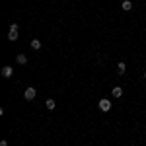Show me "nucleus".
I'll list each match as a JSON object with an SVG mask.
<instances>
[{
    "label": "nucleus",
    "mask_w": 146,
    "mask_h": 146,
    "mask_svg": "<svg viewBox=\"0 0 146 146\" xmlns=\"http://www.w3.org/2000/svg\"><path fill=\"white\" fill-rule=\"evenodd\" d=\"M8 39H10V41H18V23H12V25H10Z\"/></svg>",
    "instance_id": "1"
},
{
    "label": "nucleus",
    "mask_w": 146,
    "mask_h": 146,
    "mask_svg": "<svg viewBox=\"0 0 146 146\" xmlns=\"http://www.w3.org/2000/svg\"><path fill=\"white\" fill-rule=\"evenodd\" d=\"M35 96H37V90H35V88H27V90L23 92V98H25L27 101L35 100Z\"/></svg>",
    "instance_id": "2"
},
{
    "label": "nucleus",
    "mask_w": 146,
    "mask_h": 146,
    "mask_svg": "<svg viewBox=\"0 0 146 146\" xmlns=\"http://www.w3.org/2000/svg\"><path fill=\"white\" fill-rule=\"evenodd\" d=\"M98 105H100L101 111H109V109H111V101H109V100H100Z\"/></svg>",
    "instance_id": "3"
},
{
    "label": "nucleus",
    "mask_w": 146,
    "mask_h": 146,
    "mask_svg": "<svg viewBox=\"0 0 146 146\" xmlns=\"http://www.w3.org/2000/svg\"><path fill=\"white\" fill-rule=\"evenodd\" d=\"M2 76H4V78H12V76H14L12 66H4V68H2Z\"/></svg>",
    "instance_id": "4"
},
{
    "label": "nucleus",
    "mask_w": 146,
    "mask_h": 146,
    "mask_svg": "<svg viewBox=\"0 0 146 146\" xmlns=\"http://www.w3.org/2000/svg\"><path fill=\"white\" fill-rule=\"evenodd\" d=\"M121 8H123L125 12H131V10H133V2H131V0H123Z\"/></svg>",
    "instance_id": "5"
},
{
    "label": "nucleus",
    "mask_w": 146,
    "mask_h": 146,
    "mask_svg": "<svg viewBox=\"0 0 146 146\" xmlns=\"http://www.w3.org/2000/svg\"><path fill=\"white\" fill-rule=\"evenodd\" d=\"M111 96H113V98H121V96H123V90H121V86H115V88L111 90Z\"/></svg>",
    "instance_id": "6"
},
{
    "label": "nucleus",
    "mask_w": 146,
    "mask_h": 146,
    "mask_svg": "<svg viewBox=\"0 0 146 146\" xmlns=\"http://www.w3.org/2000/svg\"><path fill=\"white\" fill-rule=\"evenodd\" d=\"M16 60H18V64H27V56L23 55V53H20V55L16 56Z\"/></svg>",
    "instance_id": "7"
},
{
    "label": "nucleus",
    "mask_w": 146,
    "mask_h": 146,
    "mask_svg": "<svg viewBox=\"0 0 146 146\" xmlns=\"http://www.w3.org/2000/svg\"><path fill=\"white\" fill-rule=\"evenodd\" d=\"M45 107H47V109H55V107H56V105H55V100H51V98H49V100L45 101Z\"/></svg>",
    "instance_id": "8"
},
{
    "label": "nucleus",
    "mask_w": 146,
    "mask_h": 146,
    "mask_svg": "<svg viewBox=\"0 0 146 146\" xmlns=\"http://www.w3.org/2000/svg\"><path fill=\"white\" fill-rule=\"evenodd\" d=\"M117 70H119V74H125V72H127V64H125V62H119V64H117Z\"/></svg>",
    "instance_id": "9"
},
{
    "label": "nucleus",
    "mask_w": 146,
    "mask_h": 146,
    "mask_svg": "<svg viewBox=\"0 0 146 146\" xmlns=\"http://www.w3.org/2000/svg\"><path fill=\"white\" fill-rule=\"evenodd\" d=\"M31 47H33L35 51H39V49H41V41H39V39H33V41H31Z\"/></svg>",
    "instance_id": "10"
},
{
    "label": "nucleus",
    "mask_w": 146,
    "mask_h": 146,
    "mask_svg": "<svg viewBox=\"0 0 146 146\" xmlns=\"http://www.w3.org/2000/svg\"><path fill=\"white\" fill-rule=\"evenodd\" d=\"M0 146H8V142H6V140H2V142H0Z\"/></svg>",
    "instance_id": "11"
},
{
    "label": "nucleus",
    "mask_w": 146,
    "mask_h": 146,
    "mask_svg": "<svg viewBox=\"0 0 146 146\" xmlns=\"http://www.w3.org/2000/svg\"><path fill=\"white\" fill-rule=\"evenodd\" d=\"M144 80H146V72H144Z\"/></svg>",
    "instance_id": "12"
}]
</instances>
